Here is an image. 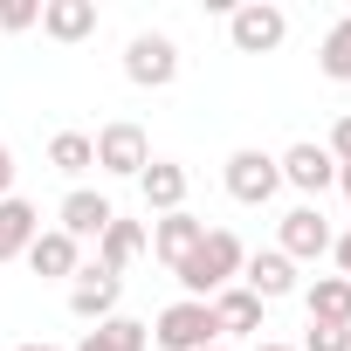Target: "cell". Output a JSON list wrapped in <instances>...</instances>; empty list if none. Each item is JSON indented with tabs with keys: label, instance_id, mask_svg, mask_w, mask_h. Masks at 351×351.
Wrapping results in <instances>:
<instances>
[{
	"label": "cell",
	"instance_id": "cell-25",
	"mask_svg": "<svg viewBox=\"0 0 351 351\" xmlns=\"http://www.w3.org/2000/svg\"><path fill=\"white\" fill-rule=\"evenodd\" d=\"M324 152H330L337 165H351V110H344V117L330 124V145H324Z\"/></svg>",
	"mask_w": 351,
	"mask_h": 351
},
{
	"label": "cell",
	"instance_id": "cell-2",
	"mask_svg": "<svg viewBox=\"0 0 351 351\" xmlns=\"http://www.w3.org/2000/svg\"><path fill=\"white\" fill-rule=\"evenodd\" d=\"M152 344H158V351H200V344H221L214 310H207V303H193V296L165 303V310H158V324H152Z\"/></svg>",
	"mask_w": 351,
	"mask_h": 351
},
{
	"label": "cell",
	"instance_id": "cell-1",
	"mask_svg": "<svg viewBox=\"0 0 351 351\" xmlns=\"http://www.w3.org/2000/svg\"><path fill=\"white\" fill-rule=\"evenodd\" d=\"M241 262H248V248H241V234H228V228H207L200 234V248L172 269L180 276V289L193 296V303H214L228 282H241Z\"/></svg>",
	"mask_w": 351,
	"mask_h": 351
},
{
	"label": "cell",
	"instance_id": "cell-28",
	"mask_svg": "<svg viewBox=\"0 0 351 351\" xmlns=\"http://www.w3.org/2000/svg\"><path fill=\"white\" fill-rule=\"evenodd\" d=\"M337 186H344V207H351V165H337Z\"/></svg>",
	"mask_w": 351,
	"mask_h": 351
},
{
	"label": "cell",
	"instance_id": "cell-18",
	"mask_svg": "<svg viewBox=\"0 0 351 351\" xmlns=\"http://www.w3.org/2000/svg\"><path fill=\"white\" fill-rule=\"evenodd\" d=\"M303 310H310V324H344L351 330V282L344 276H317L303 289Z\"/></svg>",
	"mask_w": 351,
	"mask_h": 351
},
{
	"label": "cell",
	"instance_id": "cell-15",
	"mask_svg": "<svg viewBox=\"0 0 351 351\" xmlns=\"http://www.w3.org/2000/svg\"><path fill=\"white\" fill-rule=\"evenodd\" d=\"M56 221H62V234H69V241H90V234H104V228L117 221V207H110L104 193H90V186H76V193L62 200V214H56Z\"/></svg>",
	"mask_w": 351,
	"mask_h": 351
},
{
	"label": "cell",
	"instance_id": "cell-8",
	"mask_svg": "<svg viewBox=\"0 0 351 351\" xmlns=\"http://www.w3.org/2000/svg\"><path fill=\"white\" fill-rule=\"evenodd\" d=\"M145 248H152V228H145V221H124V214H117V221H110V228L97 234V269L124 282V269H131V262H138Z\"/></svg>",
	"mask_w": 351,
	"mask_h": 351
},
{
	"label": "cell",
	"instance_id": "cell-27",
	"mask_svg": "<svg viewBox=\"0 0 351 351\" xmlns=\"http://www.w3.org/2000/svg\"><path fill=\"white\" fill-rule=\"evenodd\" d=\"M330 255H337V276L351 282V234H337V241H330Z\"/></svg>",
	"mask_w": 351,
	"mask_h": 351
},
{
	"label": "cell",
	"instance_id": "cell-17",
	"mask_svg": "<svg viewBox=\"0 0 351 351\" xmlns=\"http://www.w3.org/2000/svg\"><path fill=\"white\" fill-rule=\"evenodd\" d=\"M28 269H35L42 282H49V276H76V269H83V248H76L62 228H42V234L28 241Z\"/></svg>",
	"mask_w": 351,
	"mask_h": 351
},
{
	"label": "cell",
	"instance_id": "cell-24",
	"mask_svg": "<svg viewBox=\"0 0 351 351\" xmlns=\"http://www.w3.org/2000/svg\"><path fill=\"white\" fill-rule=\"evenodd\" d=\"M296 351H351V330H344V324H310V337H303Z\"/></svg>",
	"mask_w": 351,
	"mask_h": 351
},
{
	"label": "cell",
	"instance_id": "cell-5",
	"mask_svg": "<svg viewBox=\"0 0 351 351\" xmlns=\"http://www.w3.org/2000/svg\"><path fill=\"white\" fill-rule=\"evenodd\" d=\"M90 145H97V165L110 172V180H138V172L152 165V145H145V131H138L131 117H117V124H104V131H97Z\"/></svg>",
	"mask_w": 351,
	"mask_h": 351
},
{
	"label": "cell",
	"instance_id": "cell-6",
	"mask_svg": "<svg viewBox=\"0 0 351 351\" xmlns=\"http://www.w3.org/2000/svg\"><path fill=\"white\" fill-rule=\"evenodd\" d=\"M282 35H289V14L269 8V0H248V8L228 14V42L241 56H269V49H282Z\"/></svg>",
	"mask_w": 351,
	"mask_h": 351
},
{
	"label": "cell",
	"instance_id": "cell-30",
	"mask_svg": "<svg viewBox=\"0 0 351 351\" xmlns=\"http://www.w3.org/2000/svg\"><path fill=\"white\" fill-rule=\"evenodd\" d=\"M14 351H56V344H14Z\"/></svg>",
	"mask_w": 351,
	"mask_h": 351
},
{
	"label": "cell",
	"instance_id": "cell-13",
	"mask_svg": "<svg viewBox=\"0 0 351 351\" xmlns=\"http://www.w3.org/2000/svg\"><path fill=\"white\" fill-rule=\"evenodd\" d=\"M200 234H207V221H193L186 207H180V214H158V228H152V255H158L165 269H180V262L200 248Z\"/></svg>",
	"mask_w": 351,
	"mask_h": 351
},
{
	"label": "cell",
	"instance_id": "cell-14",
	"mask_svg": "<svg viewBox=\"0 0 351 351\" xmlns=\"http://www.w3.org/2000/svg\"><path fill=\"white\" fill-rule=\"evenodd\" d=\"M138 193H145V207H152V214H180V207H186V165L152 158V165L138 172Z\"/></svg>",
	"mask_w": 351,
	"mask_h": 351
},
{
	"label": "cell",
	"instance_id": "cell-3",
	"mask_svg": "<svg viewBox=\"0 0 351 351\" xmlns=\"http://www.w3.org/2000/svg\"><path fill=\"white\" fill-rule=\"evenodd\" d=\"M228 193L241 200V207H269L276 193H282V165L269 158V152H255V145H241V152H228Z\"/></svg>",
	"mask_w": 351,
	"mask_h": 351
},
{
	"label": "cell",
	"instance_id": "cell-4",
	"mask_svg": "<svg viewBox=\"0 0 351 351\" xmlns=\"http://www.w3.org/2000/svg\"><path fill=\"white\" fill-rule=\"evenodd\" d=\"M124 76L138 90H165L172 76H180V42L172 35H131L124 42Z\"/></svg>",
	"mask_w": 351,
	"mask_h": 351
},
{
	"label": "cell",
	"instance_id": "cell-11",
	"mask_svg": "<svg viewBox=\"0 0 351 351\" xmlns=\"http://www.w3.org/2000/svg\"><path fill=\"white\" fill-rule=\"evenodd\" d=\"M117 303H124V282H117V276H104V269H76L69 310H76L83 324H110V317H117Z\"/></svg>",
	"mask_w": 351,
	"mask_h": 351
},
{
	"label": "cell",
	"instance_id": "cell-20",
	"mask_svg": "<svg viewBox=\"0 0 351 351\" xmlns=\"http://www.w3.org/2000/svg\"><path fill=\"white\" fill-rule=\"evenodd\" d=\"M145 344H152V324H138V317H110V324L83 330L76 351H145Z\"/></svg>",
	"mask_w": 351,
	"mask_h": 351
},
{
	"label": "cell",
	"instance_id": "cell-26",
	"mask_svg": "<svg viewBox=\"0 0 351 351\" xmlns=\"http://www.w3.org/2000/svg\"><path fill=\"white\" fill-rule=\"evenodd\" d=\"M0 200H14V152H8V138H0Z\"/></svg>",
	"mask_w": 351,
	"mask_h": 351
},
{
	"label": "cell",
	"instance_id": "cell-10",
	"mask_svg": "<svg viewBox=\"0 0 351 351\" xmlns=\"http://www.w3.org/2000/svg\"><path fill=\"white\" fill-rule=\"evenodd\" d=\"M241 289H248V296H262V303H276V296H289V289H296V262H289L282 248H255V255L241 262Z\"/></svg>",
	"mask_w": 351,
	"mask_h": 351
},
{
	"label": "cell",
	"instance_id": "cell-19",
	"mask_svg": "<svg viewBox=\"0 0 351 351\" xmlns=\"http://www.w3.org/2000/svg\"><path fill=\"white\" fill-rule=\"evenodd\" d=\"M42 234V214L14 193V200H0V262H14V255H28V241Z\"/></svg>",
	"mask_w": 351,
	"mask_h": 351
},
{
	"label": "cell",
	"instance_id": "cell-12",
	"mask_svg": "<svg viewBox=\"0 0 351 351\" xmlns=\"http://www.w3.org/2000/svg\"><path fill=\"white\" fill-rule=\"evenodd\" d=\"M207 310H214V330H221V337H255V330H262V310H269V303H262V296H248L241 282H228V289H221V296H214Z\"/></svg>",
	"mask_w": 351,
	"mask_h": 351
},
{
	"label": "cell",
	"instance_id": "cell-7",
	"mask_svg": "<svg viewBox=\"0 0 351 351\" xmlns=\"http://www.w3.org/2000/svg\"><path fill=\"white\" fill-rule=\"evenodd\" d=\"M330 221L317 214V207H289L282 214V228H276V248L289 255V262H317V255H330Z\"/></svg>",
	"mask_w": 351,
	"mask_h": 351
},
{
	"label": "cell",
	"instance_id": "cell-21",
	"mask_svg": "<svg viewBox=\"0 0 351 351\" xmlns=\"http://www.w3.org/2000/svg\"><path fill=\"white\" fill-rule=\"evenodd\" d=\"M49 165L76 180V172H90V165H97V145H90L83 131H56V138H49Z\"/></svg>",
	"mask_w": 351,
	"mask_h": 351
},
{
	"label": "cell",
	"instance_id": "cell-9",
	"mask_svg": "<svg viewBox=\"0 0 351 351\" xmlns=\"http://www.w3.org/2000/svg\"><path fill=\"white\" fill-rule=\"evenodd\" d=\"M276 165H282V186H296V193H324V186H337V158H330L324 145H310V138L289 145Z\"/></svg>",
	"mask_w": 351,
	"mask_h": 351
},
{
	"label": "cell",
	"instance_id": "cell-29",
	"mask_svg": "<svg viewBox=\"0 0 351 351\" xmlns=\"http://www.w3.org/2000/svg\"><path fill=\"white\" fill-rule=\"evenodd\" d=\"M255 351H296V344H276V337H262V344H255Z\"/></svg>",
	"mask_w": 351,
	"mask_h": 351
},
{
	"label": "cell",
	"instance_id": "cell-22",
	"mask_svg": "<svg viewBox=\"0 0 351 351\" xmlns=\"http://www.w3.org/2000/svg\"><path fill=\"white\" fill-rule=\"evenodd\" d=\"M317 69L330 76V83H351V14L324 35V49H317Z\"/></svg>",
	"mask_w": 351,
	"mask_h": 351
},
{
	"label": "cell",
	"instance_id": "cell-16",
	"mask_svg": "<svg viewBox=\"0 0 351 351\" xmlns=\"http://www.w3.org/2000/svg\"><path fill=\"white\" fill-rule=\"evenodd\" d=\"M42 35L49 42H90L97 35V0H42Z\"/></svg>",
	"mask_w": 351,
	"mask_h": 351
},
{
	"label": "cell",
	"instance_id": "cell-23",
	"mask_svg": "<svg viewBox=\"0 0 351 351\" xmlns=\"http://www.w3.org/2000/svg\"><path fill=\"white\" fill-rule=\"evenodd\" d=\"M42 21V0H0V35H21Z\"/></svg>",
	"mask_w": 351,
	"mask_h": 351
},
{
	"label": "cell",
	"instance_id": "cell-31",
	"mask_svg": "<svg viewBox=\"0 0 351 351\" xmlns=\"http://www.w3.org/2000/svg\"><path fill=\"white\" fill-rule=\"evenodd\" d=\"M200 351H228V344H200Z\"/></svg>",
	"mask_w": 351,
	"mask_h": 351
}]
</instances>
